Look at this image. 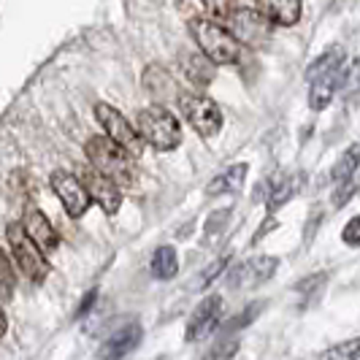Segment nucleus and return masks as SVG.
Returning a JSON list of instances; mask_svg holds the SVG:
<instances>
[{"instance_id": "nucleus-9", "label": "nucleus", "mask_w": 360, "mask_h": 360, "mask_svg": "<svg viewBox=\"0 0 360 360\" xmlns=\"http://www.w3.org/2000/svg\"><path fill=\"white\" fill-rule=\"evenodd\" d=\"M279 269V260L271 257V255H255V257H247L241 263H236L233 269L228 271L225 282L231 290H252L263 282H269L271 276Z\"/></svg>"}, {"instance_id": "nucleus-6", "label": "nucleus", "mask_w": 360, "mask_h": 360, "mask_svg": "<svg viewBox=\"0 0 360 360\" xmlns=\"http://www.w3.org/2000/svg\"><path fill=\"white\" fill-rule=\"evenodd\" d=\"M225 25L236 36V41L250 49H263L274 33V25L257 8H231V14L225 17Z\"/></svg>"}, {"instance_id": "nucleus-5", "label": "nucleus", "mask_w": 360, "mask_h": 360, "mask_svg": "<svg viewBox=\"0 0 360 360\" xmlns=\"http://www.w3.org/2000/svg\"><path fill=\"white\" fill-rule=\"evenodd\" d=\"M181 117L190 122V127L198 133L200 139H217L222 130V111L212 98L198 95V92H181L179 101Z\"/></svg>"}, {"instance_id": "nucleus-18", "label": "nucleus", "mask_w": 360, "mask_h": 360, "mask_svg": "<svg viewBox=\"0 0 360 360\" xmlns=\"http://www.w3.org/2000/svg\"><path fill=\"white\" fill-rule=\"evenodd\" d=\"M344 57H347L344 46H339V44L328 46V49L307 68V82L314 84V82H323V79H330V76H339V71H342V65H344Z\"/></svg>"}, {"instance_id": "nucleus-11", "label": "nucleus", "mask_w": 360, "mask_h": 360, "mask_svg": "<svg viewBox=\"0 0 360 360\" xmlns=\"http://www.w3.org/2000/svg\"><path fill=\"white\" fill-rule=\"evenodd\" d=\"M82 181L87 184L92 200H95L108 217H114L120 212V206H122V190H120L117 181L108 179L106 174H101V171H95V168H84Z\"/></svg>"}, {"instance_id": "nucleus-31", "label": "nucleus", "mask_w": 360, "mask_h": 360, "mask_svg": "<svg viewBox=\"0 0 360 360\" xmlns=\"http://www.w3.org/2000/svg\"><path fill=\"white\" fill-rule=\"evenodd\" d=\"M355 193H358V181L355 179L339 181V187H336V193H333V206L342 209L344 203H349V200L355 198Z\"/></svg>"}, {"instance_id": "nucleus-4", "label": "nucleus", "mask_w": 360, "mask_h": 360, "mask_svg": "<svg viewBox=\"0 0 360 360\" xmlns=\"http://www.w3.org/2000/svg\"><path fill=\"white\" fill-rule=\"evenodd\" d=\"M136 127L144 139V144H149L158 152H171L181 144V125L176 122V117L162 106H146L136 114Z\"/></svg>"}, {"instance_id": "nucleus-14", "label": "nucleus", "mask_w": 360, "mask_h": 360, "mask_svg": "<svg viewBox=\"0 0 360 360\" xmlns=\"http://www.w3.org/2000/svg\"><path fill=\"white\" fill-rule=\"evenodd\" d=\"M22 225H25L27 236L36 241V244L41 247V250H44V252H54V250H57V244H60V236H57V231L52 228L49 217L44 214L41 209L30 206V209L25 212V219H22Z\"/></svg>"}, {"instance_id": "nucleus-33", "label": "nucleus", "mask_w": 360, "mask_h": 360, "mask_svg": "<svg viewBox=\"0 0 360 360\" xmlns=\"http://www.w3.org/2000/svg\"><path fill=\"white\" fill-rule=\"evenodd\" d=\"M203 6H206L212 14H217V17H222V19L231 14V8H228L231 3H228V0H203Z\"/></svg>"}, {"instance_id": "nucleus-27", "label": "nucleus", "mask_w": 360, "mask_h": 360, "mask_svg": "<svg viewBox=\"0 0 360 360\" xmlns=\"http://www.w3.org/2000/svg\"><path fill=\"white\" fill-rule=\"evenodd\" d=\"M231 217H233V209H231V206H225V209H219V212H214V214L209 217V222H206V241H209V244H214V238L222 236V231H225V225H228Z\"/></svg>"}, {"instance_id": "nucleus-7", "label": "nucleus", "mask_w": 360, "mask_h": 360, "mask_svg": "<svg viewBox=\"0 0 360 360\" xmlns=\"http://www.w3.org/2000/svg\"><path fill=\"white\" fill-rule=\"evenodd\" d=\"M95 120L101 122L103 133H106L111 141L127 149L133 158H141L144 155V139L139 133V127L133 125L127 117H122L111 103H95Z\"/></svg>"}, {"instance_id": "nucleus-8", "label": "nucleus", "mask_w": 360, "mask_h": 360, "mask_svg": "<svg viewBox=\"0 0 360 360\" xmlns=\"http://www.w3.org/2000/svg\"><path fill=\"white\" fill-rule=\"evenodd\" d=\"M49 184H52L54 195L60 198V203L65 206V214L68 217L79 219V217L90 209L92 195H90V190H87V184L82 181V176H76L71 171H63V168H60V171L52 174Z\"/></svg>"}, {"instance_id": "nucleus-23", "label": "nucleus", "mask_w": 360, "mask_h": 360, "mask_svg": "<svg viewBox=\"0 0 360 360\" xmlns=\"http://www.w3.org/2000/svg\"><path fill=\"white\" fill-rule=\"evenodd\" d=\"M339 92L344 98H355L360 92V57H352L339 71Z\"/></svg>"}, {"instance_id": "nucleus-12", "label": "nucleus", "mask_w": 360, "mask_h": 360, "mask_svg": "<svg viewBox=\"0 0 360 360\" xmlns=\"http://www.w3.org/2000/svg\"><path fill=\"white\" fill-rule=\"evenodd\" d=\"M144 339V328L139 320L125 323L122 328H117L106 342L98 347V360H122L127 358L139 344Z\"/></svg>"}, {"instance_id": "nucleus-34", "label": "nucleus", "mask_w": 360, "mask_h": 360, "mask_svg": "<svg viewBox=\"0 0 360 360\" xmlns=\"http://www.w3.org/2000/svg\"><path fill=\"white\" fill-rule=\"evenodd\" d=\"M95 298H98V290H90V292L82 298V307H79V311H76V317H84V314L92 309V304H95Z\"/></svg>"}, {"instance_id": "nucleus-28", "label": "nucleus", "mask_w": 360, "mask_h": 360, "mask_svg": "<svg viewBox=\"0 0 360 360\" xmlns=\"http://www.w3.org/2000/svg\"><path fill=\"white\" fill-rule=\"evenodd\" d=\"M325 282H328V274H325V271H317V274H311L307 279H301L292 290H295L301 298H311V295H317V292L325 288Z\"/></svg>"}, {"instance_id": "nucleus-16", "label": "nucleus", "mask_w": 360, "mask_h": 360, "mask_svg": "<svg viewBox=\"0 0 360 360\" xmlns=\"http://www.w3.org/2000/svg\"><path fill=\"white\" fill-rule=\"evenodd\" d=\"M257 11L269 19L271 25L279 27H292L301 19V0H257Z\"/></svg>"}, {"instance_id": "nucleus-3", "label": "nucleus", "mask_w": 360, "mask_h": 360, "mask_svg": "<svg viewBox=\"0 0 360 360\" xmlns=\"http://www.w3.org/2000/svg\"><path fill=\"white\" fill-rule=\"evenodd\" d=\"M190 33L195 38L200 52L214 65H236L241 60V44L236 41V36L228 27H222L214 19H193Z\"/></svg>"}, {"instance_id": "nucleus-32", "label": "nucleus", "mask_w": 360, "mask_h": 360, "mask_svg": "<svg viewBox=\"0 0 360 360\" xmlns=\"http://www.w3.org/2000/svg\"><path fill=\"white\" fill-rule=\"evenodd\" d=\"M342 241L344 244H349V247H360V214L352 217V219L344 225Z\"/></svg>"}, {"instance_id": "nucleus-15", "label": "nucleus", "mask_w": 360, "mask_h": 360, "mask_svg": "<svg viewBox=\"0 0 360 360\" xmlns=\"http://www.w3.org/2000/svg\"><path fill=\"white\" fill-rule=\"evenodd\" d=\"M179 71L181 76L193 84V87H209L212 82H214V63L206 57V54L200 52H179Z\"/></svg>"}, {"instance_id": "nucleus-24", "label": "nucleus", "mask_w": 360, "mask_h": 360, "mask_svg": "<svg viewBox=\"0 0 360 360\" xmlns=\"http://www.w3.org/2000/svg\"><path fill=\"white\" fill-rule=\"evenodd\" d=\"M320 360H360V336L328 347Z\"/></svg>"}, {"instance_id": "nucleus-20", "label": "nucleus", "mask_w": 360, "mask_h": 360, "mask_svg": "<svg viewBox=\"0 0 360 360\" xmlns=\"http://www.w3.org/2000/svg\"><path fill=\"white\" fill-rule=\"evenodd\" d=\"M149 271H152V276H155V279H160V282L174 279V276H176V271H179V257H176V250H174L171 244L158 247L155 255H152Z\"/></svg>"}, {"instance_id": "nucleus-25", "label": "nucleus", "mask_w": 360, "mask_h": 360, "mask_svg": "<svg viewBox=\"0 0 360 360\" xmlns=\"http://www.w3.org/2000/svg\"><path fill=\"white\" fill-rule=\"evenodd\" d=\"M238 349H241V339H236V336H222V339H217L214 347L206 352L203 360H233L236 355H238Z\"/></svg>"}, {"instance_id": "nucleus-26", "label": "nucleus", "mask_w": 360, "mask_h": 360, "mask_svg": "<svg viewBox=\"0 0 360 360\" xmlns=\"http://www.w3.org/2000/svg\"><path fill=\"white\" fill-rule=\"evenodd\" d=\"M228 266H231V255H222V257H217L214 263H209L206 269L200 271L198 282H195V288L198 290H206L212 282H214L217 276H222V274H228Z\"/></svg>"}, {"instance_id": "nucleus-30", "label": "nucleus", "mask_w": 360, "mask_h": 360, "mask_svg": "<svg viewBox=\"0 0 360 360\" xmlns=\"http://www.w3.org/2000/svg\"><path fill=\"white\" fill-rule=\"evenodd\" d=\"M14 298V266H11V255L3 252V304H8Z\"/></svg>"}, {"instance_id": "nucleus-10", "label": "nucleus", "mask_w": 360, "mask_h": 360, "mask_svg": "<svg viewBox=\"0 0 360 360\" xmlns=\"http://www.w3.org/2000/svg\"><path fill=\"white\" fill-rule=\"evenodd\" d=\"M219 314H222V298L219 295H206L200 301L195 311L187 320V330H184V342L195 344L206 336H212L219 328Z\"/></svg>"}, {"instance_id": "nucleus-17", "label": "nucleus", "mask_w": 360, "mask_h": 360, "mask_svg": "<svg viewBox=\"0 0 360 360\" xmlns=\"http://www.w3.org/2000/svg\"><path fill=\"white\" fill-rule=\"evenodd\" d=\"M301 181H304L301 174H279V176H274L266 184V190H269V195H266L269 212H276V209H282L285 203L295 198L298 190H301Z\"/></svg>"}, {"instance_id": "nucleus-22", "label": "nucleus", "mask_w": 360, "mask_h": 360, "mask_svg": "<svg viewBox=\"0 0 360 360\" xmlns=\"http://www.w3.org/2000/svg\"><path fill=\"white\" fill-rule=\"evenodd\" d=\"M358 165H360V141H355V144L349 146L342 158L336 160V165L330 168V179L336 181V184L352 179V174L358 171Z\"/></svg>"}, {"instance_id": "nucleus-21", "label": "nucleus", "mask_w": 360, "mask_h": 360, "mask_svg": "<svg viewBox=\"0 0 360 360\" xmlns=\"http://www.w3.org/2000/svg\"><path fill=\"white\" fill-rule=\"evenodd\" d=\"M336 90H339V76H330V79L309 84V108L311 111H325V108L330 106Z\"/></svg>"}, {"instance_id": "nucleus-29", "label": "nucleus", "mask_w": 360, "mask_h": 360, "mask_svg": "<svg viewBox=\"0 0 360 360\" xmlns=\"http://www.w3.org/2000/svg\"><path fill=\"white\" fill-rule=\"evenodd\" d=\"M260 311H263V304H250L241 314H236V320L222 325V330H225V333H231V330H241V328H247V325L252 323Z\"/></svg>"}, {"instance_id": "nucleus-13", "label": "nucleus", "mask_w": 360, "mask_h": 360, "mask_svg": "<svg viewBox=\"0 0 360 360\" xmlns=\"http://www.w3.org/2000/svg\"><path fill=\"white\" fill-rule=\"evenodd\" d=\"M144 90L149 92V98L162 106V103H171L174 98L179 101V87H176V79L165 71L162 65H146L144 71Z\"/></svg>"}, {"instance_id": "nucleus-2", "label": "nucleus", "mask_w": 360, "mask_h": 360, "mask_svg": "<svg viewBox=\"0 0 360 360\" xmlns=\"http://www.w3.org/2000/svg\"><path fill=\"white\" fill-rule=\"evenodd\" d=\"M6 244H8V255H11V260L17 263L19 274H22L25 279H30L33 285H44L46 276L52 274L49 260L44 257V250L27 236L22 222H11V225L6 228Z\"/></svg>"}, {"instance_id": "nucleus-1", "label": "nucleus", "mask_w": 360, "mask_h": 360, "mask_svg": "<svg viewBox=\"0 0 360 360\" xmlns=\"http://www.w3.org/2000/svg\"><path fill=\"white\" fill-rule=\"evenodd\" d=\"M84 155L92 162L95 171L106 174L108 179H114L120 187H130L136 184V165H133V155L122 149L117 141H111L108 136H90L84 141Z\"/></svg>"}, {"instance_id": "nucleus-19", "label": "nucleus", "mask_w": 360, "mask_h": 360, "mask_svg": "<svg viewBox=\"0 0 360 360\" xmlns=\"http://www.w3.org/2000/svg\"><path fill=\"white\" fill-rule=\"evenodd\" d=\"M250 165L247 162H233L228 165L222 174H217L214 179L206 184V195H225V193H238L247 181Z\"/></svg>"}]
</instances>
